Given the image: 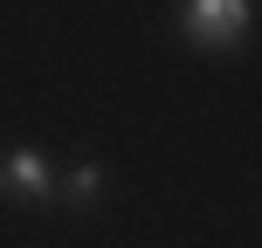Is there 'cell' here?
Returning <instances> with one entry per match:
<instances>
[{
  "label": "cell",
  "mask_w": 262,
  "mask_h": 248,
  "mask_svg": "<svg viewBox=\"0 0 262 248\" xmlns=\"http://www.w3.org/2000/svg\"><path fill=\"white\" fill-rule=\"evenodd\" d=\"M62 193H69V207H90V200L104 193V172H97V166H76V172L62 179Z\"/></svg>",
  "instance_id": "3"
},
{
  "label": "cell",
  "mask_w": 262,
  "mask_h": 248,
  "mask_svg": "<svg viewBox=\"0 0 262 248\" xmlns=\"http://www.w3.org/2000/svg\"><path fill=\"white\" fill-rule=\"evenodd\" d=\"M0 200H21V207L55 200V172H49V159H41L35 145H14V152L0 159Z\"/></svg>",
  "instance_id": "2"
},
{
  "label": "cell",
  "mask_w": 262,
  "mask_h": 248,
  "mask_svg": "<svg viewBox=\"0 0 262 248\" xmlns=\"http://www.w3.org/2000/svg\"><path fill=\"white\" fill-rule=\"evenodd\" d=\"M180 28L193 49H235L249 35V0H180Z\"/></svg>",
  "instance_id": "1"
}]
</instances>
